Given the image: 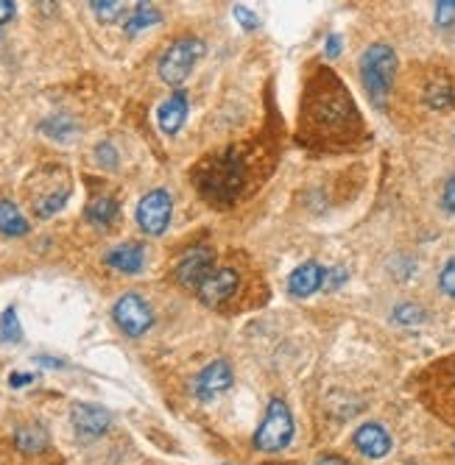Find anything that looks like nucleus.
Wrapping results in <instances>:
<instances>
[{
    "label": "nucleus",
    "mask_w": 455,
    "mask_h": 465,
    "mask_svg": "<svg viewBox=\"0 0 455 465\" xmlns=\"http://www.w3.org/2000/svg\"><path fill=\"white\" fill-rule=\"evenodd\" d=\"M363 134V117L347 84L327 67L313 70L302 95V140L308 145L344 151L360 143Z\"/></svg>",
    "instance_id": "nucleus-1"
},
{
    "label": "nucleus",
    "mask_w": 455,
    "mask_h": 465,
    "mask_svg": "<svg viewBox=\"0 0 455 465\" xmlns=\"http://www.w3.org/2000/svg\"><path fill=\"white\" fill-rule=\"evenodd\" d=\"M193 182L207 203L227 209L240 198L246 182H249V164H246V156L232 145L227 151L201 159L193 173Z\"/></svg>",
    "instance_id": "nucleus-2"
},
{
    "label": "nucleus",
    "mask_w": 455,
    "mask_h": 465,
    "mask_svg": "<svg viewBox=\"0 0 455 465\" xmlns=\"http://www.w3.org/2000/svg\"><path fill=\"white\" fill-rule=\"evenodd\" d=\"M360 81H363V90L366 95L375 101L378 106H383L391 95L394 87V78H397V54L391 45L386 42H375L369 45L360 56Z\"/></svg>",
    "instance_id": "nucleus-3"
},
{
    "label": "nucleus",
    "mask_w": 455,
    "mask_h": 465,
    "mask_svg": "<svg viewBox=\"0 0 455 465\" xmlns=\"http://www.w3.org/2000/svg\"><path fill=\"white\" fill-rule=\"evenodd\" d=\"M420 393L436 415L455 424V354L430 362V368L422 373Z\"/></svg>",
    "instance_id": "nucleus-4"
},
{
    "label": "nucleus",
    "mask_w": 455,
    "mask_h": 465,
    "mask_svg": "<svg viewBox=\"0 0 455 465\" xmlns=\"http://www.w3.org/2000/svg\"><path fill=\"white\" fill-rule=\"evenodd\" d=\"M204 56V42L198 36H179L174 39L165 54L159 56V78L165 84H182L193 67L198 64V59Z\"/></svg>",
    "instance_id": "nucleus-5"
},
{
    "label": "nucleus",
    "mask_w": 455,
    "mask_h": 465,
    "mask_svg": "<svg viewBox=\"0 0 455 465\" xmlns=\"http://www.w3.org/2000/svg\"><path fill=\"white\" fill-rule=\"evenodd\" d=\"M294 440V415L282 399H274L266 410L263 424L255 432V446L260 451H282Z\"/></svg>",
    "instance_id": "nucleus-6"
},
{
    "label": "nucleus",
    "mask_w": 455,
    "mask_h": 465,
    "mask_svg": "<svg viewBox=\"0 0 455 465\" xmlns=\"http://www.w3.org/2000/svg\"><path fill=\"white\" fill-rule=\"evenodd\" d=\"M112 318L120 326L123 334L129 337H140L154 326V310L148 307V302L137 292H126L120 295L117 304L112 307Z\"/></svg>",
    "instance_id": "nucleus-7"
},
{
    "label": "nucleus",
    "mask_w": 455,
    "mask_h": 465,
    "mask_svg": "<svg viewBox=\"0 0 455 465\" xmlns=\"http://www.w3.org/2000/svg\"><path fill=\"white\" fill-rule=\"evenodd\" d=\"M171 213H174V198L168 190H151L140 198L137 203V223L146 234L159 237L165 234L171 223Z\"/></svg>",
    "instance_id": "nucleus-8"
},
{
    "label": "nucleus",
    "mask_w": 455,
    "mask_h": 465,
    "mask_svg": "<svg viewBox=\"0 0 455 465\" xmlns=\"http://www.w3.org/2000/svg\"><path fill=\"white\" fill-rule=\"evenodd\" d=\"M216 271V253L210 248H193L185 257L177 262L174 268V279L182 287H201V282Z\"/></svg>",
    "instance_id": "nucleus-9"
},
{
    "label": "nucleus",
    "mask_w": 455,
    "mask_h": 465,
    "mask_svg": "<svg viewBox=\"0 0 455 465\" xmlns=\"http://www.w3.org/2000/svg\"><path fill=\"white\" fill-rule=\"evenodd\" d=\"M232 388V368L227 360H216L207 365L193 382V393L198 401H213L218 396H224Z\"/></svg>",
    "instance_id": "nucleus-10"
},
{
    "label": "nucleus",
    "mask_w": 455,
    "mask_h": 465,
    "mask_svg": "<svg viewBox=\"0 0 455 465\" xmlns=\"http://www.w3.org/2000/svg\"><path fill=\"white\" fill-rule=\"evenodd\" d=\"M70 424L81 438L96 440L112 427V412L101 404H76L70 412Z\"/></svg>",
    "instance_id": "nucleus-11"
},
{
    "label": "nucleus",
    "mask_w": 455,
    "mask_h": 465,
    "mask_svg": "<svg viewBox=\"0 0 455 465\" xmlns=\"http://www.w3.org/2000/svg\"><path fill=\"white\" fill-rule=\"evenodd\" d=\"M240 284V273L235 268H216L210 276H207L198 287V299L210 307H218L229 299H235Z\"/></svg>",
    "instance_id": "nucleus-12"
},
{
    "label": "nucleus",
    "mask_w": 455,
    "mask_h": 465,
    "mask_svg": "<svg viewBox=\"0 0 455 465\" xmlns=\"http://www.w3.org/2000/svg\"><path fill=\"white\" fill-rule=\"evenodd\" d=\"M352 443L369 460H383L391 451V435L383 424H378V420H369V424L358 427L352 435Z\"/></svg>",
    "instance_id": "nucleus-13"
},
{
    "label": "nucleus",
    "mask_w": 455,
    "mask_h": 465,
    "mask_svg": "<svg viewBox=\"0 0 455 465\" xmlns=\"http://www.w3.org/2000/svg\"><path fill=\"white\" fill-rule=\"evenodd\" d=\"M324 279H327V271L310 260L288 276V292H291L294 299H308V295H313L324 287Z\"/></svg>",
    "instance_id": "nucleus-14"
},
{
    "label": "nucleus",
    "mask_w": 455,
    "mask_h": 465,
    "mask_svg": "<svg viewBox=\"0 0 455 465\" xmlns=\"http://www.w3.org/2000/svg\"><path fill=\"white\" fill-rule=\"evenodd\" d=\"M187 109H190L187 95H185V93H174L168 101L159 104V109H157L159 129H162L165 134H177V132L182 129V125H185V120H187Z\"/></svg>",
    "instance_id": "nucleus-15"
},
{
    "label": "nucleus",
    "mask_w": 455,
    "mask_h": 465,
    "mask_svg": "<svg viewBox=\"0 0 455 465\" xmlns=\"http://www.w3.org/2000/svg\"><path fill=\"white\" fill-rule=\"evenodd\" d=\"M106 265L120 273H140L146 265V248L137 242H123L106 253Z\"/></svg>",
    "instance_id": "nucleus-16"
},
{
    "label": "nucleus",
    "mask_w": 455,
    "mask_h": 465,
    "mask_svg": "<svg viewBox=\"0 0 455 465\" xmlns=\"http://www.w3.org/2000/svg\"><path fill=\"white\" fill-rule=\"evenodd\" d=\"M425 104L433 109H455V84L447 75L433 78L425 87Z\"/></svg>",
    "instance_id": "nucleus-17"
},
{
    "label": "nucleus",
    "mask_w": 455,
    "mask_h": 465,
    "mask_svg": "<svg viewBox=\"0 0 455 465\" xmlns=\"http://www.w3.org/2000/svg\"><path fill=\"white\" fill-rule=\"evenodd\" d=\"M117 213H120V206H117V201H115L112 195H98V198H93V201L87 203V213H85V215H87V221H90L93 226L106 229V226L115 223Z\"/></svg>",
    "instance_id": "nucleus-18"
},
{
    "label": "nucleus",
    "mask_w": 455,
    "mask_h": 465,
    "mask_svg": "<svg viewBox=\"0 0 455 465\" xmlns=\"http://www.w3.org/2000/svg\"><path fill=\"white\" fill-rule=\"evenodd\" d=\"M0 232L9 234V237L28 234V221L23 218V213L12 201H0Z\"/></svg>",
    "instance_id": "nucleus-19"
},
{
    "label": "nucleus",
    "mask_w": 455,
    "mask_h": 465,
    "mask_svg": "<svg viewBox=\"0 0 455 465\" xmlns=\"http://www.w3.org/2000/svg\"><path fill=\"white\" fill-rule=\"evenodd\" d=\"M15 446L23 454H39V451L48 449V435L43 427H20L15 432Z\"/></svg>",
    "instance_id": "nucleus-20"
},
{
    "label": "nucleus",
    "mask_w": 455,
    "mask_h": 465,
    "mask_svg": "<svg viewBox=\"0 0 455 465\" xmlns=\"http://www.w3.org/2000/svg\"><path fill=\"white\" fill-rule=\"evenodd\" d=\"M162 20V15L154 9V6H148V4H137L135 9H132V15L126 17V34H137V31H146L148 25H157Z\"/></svg>",
    "instance_id": "nucleus-21"
},
{
    "label": "nucleus",
    "mask_w": 455,
    "mask_h": 465,
    "mask_svg": "<svg viewBox=\"0 0 455 465\" xmlns=\"http://www.w3.org/2000/svg\"><path fill=\"white\" fill-rule=\"evenodd\" d=\"M20 341H23V326H20L17 310L9 307L0 315V343H20Z\"/></svg>",
    "instance_id": "nucleus-22"
},
{
    "label": "nucleus",
    "mask_w": 455,
    "mask_h": 465,
    "mask_svg": "<svg viewBox=\"0 0 455 465\" xmlns=\"http://www.w3.org/2000/svg\"><path fill=\"white\" fill-rule=\"evenodd\" d=\"M43 132L56 137V140H70L78 132V125L70 117H51V120L43 123Z\"/></svg>",
    "instance_id": "nucleus-23"
},
{
    "label": "nucleus",
    "mask_w": 455,
    "mask_h": 465,
    "mask_svg": "<svg viewBox=\"0 0 455 465\" xmlns=\"http://www.w3.org/2000/svg\"><path fill=\"white\" fill-rule=\"evenodd\" d=\"M90 9L101 23H115L123 17V4H117V0H93Z\"/></svg>",
    "instance_id": "nucleus-24"
},
{
    "label": "nucleus",
    "mask_w": 455,
    "mask_h": 465,
    "mask_svg": "<svg viewBox=\"0 0 455 465\" xmlns=\"http://www.w3.org/2000/svg\"><path fill=\"white\" fill-rule=\"evenodd\" d=\"M397 323H405V326H413V323H422L425 321V310L417 307V304H399L394 307V315H391Z\"/></svg>",
    "instance_id": "nucleus-25"
},
{
    "label": "nucleus",
    "mask_w": 455,
    "mask_h": 465,
    "mask_svg": "<svg viewBox=\"0 0 455 465\" xmlns=\"http://www.w3.org/2000/svg\"><path fill=\"white\" fill-rule=\"evenodd\" d=\"M439 287H441L444 295H450V299L455 302V257H450L444 262V268L439 273Z\"/></svg>",
    "instance_id": "nucleus-26"
},
{
    "label": "nucleus",
    "mask_w": 455,
    "mask_h": 465,
    "mask_svg": "<svg viewBox=\"0 0 455 465\" xmlns=\"http://www.w3.org/2000/svg\"><path fill=\"white\" fill-rule=\"evenodd\" d=\"M232 15H235V20L243 25V31H255V28H260V17H258L249 6H235Z\"/></svg>",
    "instance_id": "nucleus-27"
},
{
    "label": "nucleus",
    "mask_w": 455,
    "mask_h": 465,
    "mask_svg": "<svg viewBox=\"0 0 455 465\" xmlns=\"http://www.w3.org/2000/svg\"><path fill=\"white\" fill-rule=\"evenodd\" d=\"M455 20V0H447V4H436V25L450 28Z\"/></svg>",
    "instance_id": "nucleus-28"
},
{
    "label": "nucleus",
    "mask_w": 455,
    "mask_h": 465,
    "mask_svg": "<svg viewBox=\"0 0 455 465\" xmlns=\"http://www.w3.org/2000/svg\"><path fill=\"white\" fill-rule=\"evenodd\" d=\"M96 159H98V164H104V167H115V164H117V151H115V145H112V143H101V145L96 148Z\"/></svg>",
    "instance_id": "nucleus-29"
},
{
    "label": "nucleus",
    "mask_w": 455,
    "mask_h": 465,
    "mask_svg": "<svg viewBox=\"0 0 455 465\" xmlns=\"http://www.w3.org/2000/svg\"><path fill=\"white\" fill-rule=\"evenodd\" d=\"M341 48H344V39H341V34H327V42H324V54L329 56V59H336V56H341Z\"/></svg>",
    "instance_id": "nucleus-30"
},
{
    "label": "nucleus",
    "mask_w": 455,
    "mask_h": 465,
    "mask_svg": "<svg viewBox=\"0 0 455 465\" xmlns=\"http://www.w3.org/2000/svg\"><path fill=\"white\" fill-rule=\"evenodd\" d=\"M441 206L447 209L450 215H455V176L447 179L444 184V193H441Z\"/></svg>",
    "instance_id": "nucleus-31"
},
{
    "label": "nucleus",
    "mask_w": 455,
    "mask_h": 465,
    "mask_svg": "<svg viewBox=\"0 0 455 465\" xmlns=\"http://www.w3.org/2000/svg\"><path fill=\"white\" fill-rule=\"evenodd\" d=\"M347 279H349V276H347V271H344V268H333V271H327L324 284H327V290H336V287H341Z\"/></svg>",
    "instance_id": "nucleus-32"
},
{
    "label": "nucleus",
    "mask_w": 455,
    "mask_h": 465,
    "mask_svg": "<svg viewBox=\"0 0 455 465\" xmlns=\"http://www.w3.org/2000/svg\"><path fill=\"white\" fill-rule=\"evenodd\" d=\"M15 4H12V0H0V25H4V23H9L12 17H15Z\"/></svg>",
    "instance_id": "nucleus-33"
},
{
    "label": "nucleus",
    "mask_w": 455,
    "mask_h": 465,
    "mask_svg": "<svg viewBox=\"0 0 455 465\" xmlns=\"http://www.w3.org/2000/svg\"><path fill=\"white\" fill-rule=\"evenodd\" d=\"M313 465H352V462L344 460V457H336V454H324V457H318Z\"/></svg>",
    "instance_id": "nucleus-34"
},
{
    "label": "nucleus",
    "mask_w": 455,
    "mask_h": 465,
    "mask_svg": "<svg viewBox=\"0 0 455 465\" xmlns=\"http://www.w3.org/2000/svg\"><path fill=\"white\" fill-rule=\"evenodd\" d=\"M34 382V376L31 373H12L9 376V385L12 388H23V385H31Z\"/></svg>",
    "instance_id": "nucleus-35"
},
{
    "label": "nucleus",
    "mask_w": 455,
    "mask_h": 465,
    "mask_svg": "<svg viewBox=\"0 0 455 465\" xmlns=\"http://www.w3.org/2000/svg\"><path fill=\"white\" fill-rule=\"evenodd\" d=\"M34 362H43L46 368H62V365H65L62 360H56V357H46V354H39V357H36Z\"/></svg>",
    "instance_id": "nucleus-36"
},
{
    "label": "nucleus",
    "mask_w": 455,
    "mask_h": 465,
    "mask_svg": "<svg viewBox=\"0 0 455 465\" xmlns=\"http://www.w3.org/2000/svg\"><path fill=\"white\" fill-rule=\"evenodd\" d=\"M266 465H279V462H266Z\"/></svg>",
    "instance_id": "nucleus-37"
}]
</instances>
